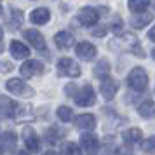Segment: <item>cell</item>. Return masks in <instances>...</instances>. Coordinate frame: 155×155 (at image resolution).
Segmentation results:
<instances>
[{
	"label": "cell",
	"instance_id": "1",
	"mask_svg": "<svg viewBox=\"0 0 155 155\" xmlns=\"http://www.w3.org/2000/svg\"><path fill=\"white\" fill-rule=\"evenodd\" d=\"M127 85L131 87V89H134V91H145L148 85V75L147 71L143 70V68H140V66H136V68H133L131 70V73L127 75Z\"/></svg>",
	"mask_w": 155,
	"mask_h": 155
},
{
	"label": "cell",
	"instance_id": "2",
	"mask_svg": "<svg viewBox=\"0 0 155 155\" xmlns=\"http://www.w3.org/2000/svg\"><path fill=\"white\" fill-rule=\"evenodd\" d=\"M58 73L63 75V77H70V78H77L80 77V66H78L77 61H73L71 58H61L58 61Z\"/></svg>",
	"mask_w": 155,
	"mask_h": 155
},
{
	"label": "cell",
	"instance_id": "3",
	"mask_svg": "<svg viewBox=\"0 0 155 155\" xmlns=\"http://www.w3.org/2000/svg\"><path fill=\"white\" fill-rule=\"evenodd\" d=\"M5 89H7L11 94L21 96V98H31V96L35 94V91H33L28 84H25L21 78H11V80H7Z\"/></svg>",
	"mask_w": 155,
	"mask_h": 155
},
{
	"label": "cell",
	"instance_id": "4",
	"mask_svg": "<svg viewBox=\"0 0 155 155\" xmlns=\"http://www.w3.org/2000/svg\"><path fill=\"white\" fill-rule=\"evenodd\" d=\"M73 99H75V103L78 106H92L96 103V92H94V89L89 84H85L84 87L77 89Z\"/></svg>",
	"mask_w": 155,
	"mask_h": 155
},
{
	"label": "cell",
	"instance_id": "5",
	"mask_svg": "<svg viewBox=\"0 0 155 155\" xmlns=\"http://www.w3.org/2000/svg\"><path fill=\"white\" fill-rule=\"evenodd\" d=\"M21 75L25 78H30V77H35V75H42L44 73V64L40 61H37V59H28V61H25L21 64Z\"/></svg>",
	"mask_w": 155,
	"mask_h": 155
},
{
	"label": "cell",
	"instance_id": "6",
	"mask_svg": "<svg viewBox=\"0 0 155 155\" xmlns=\"http://www.w3.org/2000/svg\"><path fill=\"white\" fill-rule=\"evenodd\" d=\"M23 140H25V145L30 152H38L40 150V138L30 126H25V129H23Z\"/></svg>",
	"mask_w": 155,
	"mask_h": 155
},
{
	"label": "cell",
	"instance_id": "7",
	"mask_svg": "<svg viewBox=\"0 0 155 155\" xmlns=\"http://www.w3.org/2000/svg\"><path fill=\"white\" fill-rule=\"evenodd\" d=\"M25 38L28 40L30 45H33L37 51H45V38H44V35L38 31V30H33V28H30V30H25Z\"/></svg>",
	"mask_w": 155,
	"mask_h": 155
},
{
	"label": "cell",
	"instance_id": "8",
	"mask_svg": "<svg viewBox=\"0 0 155 155\" xmlns=\"http://www.w3.org/2000/svg\"><path fill=\"white\" fill-rule=\"evenodd\" d=\"M18 103L12 101L7 96H0V117L4 119H11V117H16V112H18Z\"/></svg>",
	"mask_w": 155,
	"mask_h": 155
},
{
	"label": "cell",
	"instance_id": "9",
	"mask_svg": "<svg viewBox=\"0 0 155 155\" xmlns=\"http://www.w3.org/2000/svg\"><path fill=\"white\" fill-rule=\"evenodd\" d=\"M80 147H82L85 155H94L98 152L99 141H98V138L92 136V134H82V136H80Z\"/></svg>",
	"mask_w": 155,
	"mask_h": 155
},
{
	"label": "cell",
	"instance_id": "10",
	"mask_svg": "<svg viewBox=\"0 0 155 155\" xmlns=\"http://www.w3.org/2000/svg\"><path fill=\"white\" fill-rule=\"evenodd\" d=\"M78 19H80V23L84 26H94L99 19V12L92 7H84L78 12Z\"/></svg>",
	"mask_w": 155,
	"mask_h": 155
},
{
	"label": "cell",
	"instance_id": "11",
	"mask_svg": "<svg viewBox=\"0 0 155 155\" xmlns=\"http://www.w3.org/2000/svg\"><path fill=\"white\" fill-rule=\"evenodd\" d=\"M119 91V84L113 80V78H105L103 82H101V87H99V92H101V96L106 99V101H110V99L115 98V94Z\"/></svg>",
	"mask_w": 155,
	"mask_h": 155
},
{
	"label": "cell",
	"instance_id": "12",
	"mask_svg": "<svg viewBox=\"0 0 155 155\" xmlns=\"http://www.w3.org/2000/svg\"><path fill=\"white\" fill-rule=\"evenodd\" d=\"M75 52H77V56L80 58V59H84V61H91L92 58L96 56L98 49H96L91 42H80V44H77Z\"/></svg>",
	"mask_w": 155,
	"mask_h": 155
},
{
	"label": "cell",
	"instance_id": "13",
	"mask_svg": "<svg viewBox=\"0 0 155 155\" xmlns=\"http://www.w3.org/2000/svg\"><path fill=\"white\" fill-rule=\"evenodd\" d=\"M73 42H75V38H73V35H71L70 31H58L56 35H54V44H56V47H59V49H70L71 45H73Z\"/></svg>",
	"mask_w": 155,
	"mask_h": 155
},
{
	"label": "cell",
	"instance_id": "14",
	"mask_svg": "<svg viewBox=\"0 0 155 155\" xmlns=\"http://www.w3.org/2000/svg\"><path fill=\"white\" fill-rule=\"evenodd\" d=\"M49 19L51 11L47 7H38L35 11H31V14H30V21L33 25H45V23H49Z\"/></svg>",
	"mask_w": 155,
	"mask_h": 155
},
{
	"label": "cell",
	"instance_id": "15",
	"mask_svg": "<svg viewBox=\"0 0 155 155\" xmlns=\"http://www.w3.org/2000/svg\"><path fill=\"white\" fill-rule=\"evenodd\" d=\"M11 54L14 59H26L30 56V49L19 40H12L11 42Z\"/></svg>",
	"mask_w": 155,
	"mask_h": 155
},
{
	"label": "cell",
	"instance_id": "16",
	"mask_svg": "<svg viewBox=\"0 0 155 155\" xmlns=\"http://www.w3.org/2000/svg\"><path fill=\"white\" fill-rule=\"evenodd\" d=\"M75 126L78 129H85V131H91L96 127V117L91 115V113H82L75 119Z\"/></svg>",
	"mask_w": 155,
	"mask_h": 155
},
{
	"label": "cell",
	"instance_id": "17",
	"mask_svg": "<svg viewBox=\"0 0 155 155\" xmlns=\"http://www.w3.org/2000/svg\"><path fill=\"white\" fill-rule=\"evenodd\" d=\"M152 21H153V14L152 12H141V14H134L131 18V26L141 30V28H145L147 25H150Z\"/></svg>",
	"mask_w": 155,
	"mask_h": 155
},
{
	"label": "cell",
	"instance_id": "18",
	"mask_svg": "<svg viewBox=\"0 0 155 155\" xmlns=\"http://www.w3.org/2000/svg\"><path fill=\"white\" fill-rule=\"evenodd\" d=\"M122 140L127 145H138L143 140V133H141L140 129H136V127H131V129H126L122 133Z\"/></svg>",
	"mask_w": 155,
	"mask_h": 155
},
{
	"label": "cell",
	"instance_id": "19",
	"mask_svg": "<svg viewBox=\"0 0 155 155\" xmlns=\"http://www.w3.org/2000/svg\"><path fill=\"white\" fill-rule=\"evenodd\" d=\"M115 42L120 44V47L122 49H129V51H134V47L136 45H140L138 44V38L133 35V33H126V35H120Z\"/></svg>",
	"mask_w": 155,
	"mask_h": 155
},
{
	"label": "cell",
	"instance_id": "20",
	"mask_svg": "<svg viewBox=\"0 0 155 155\" xmlns=\"http://www.w3.org/2000/svg\"><path fill=\"white\" fill-rule=\"evenodd\" d=\"M138 113H140L143 119H152L155 117V103L153 101H143L140 106H138Z\"/></svg>",
	"mask_w": 155,
	"mask_h": 155
},
{
	"label": "cell",
	"instance_id": "21",
	"mask_svg": "<svg viewBox=\"0 0 155 155\" xmlns=\"http://www.w3.org/2000/svg\"><path fill=\"white\" fill-rule=\"evenodd\" d=\"M16 134L11 133V131H7V133H4L2 136H0V147H4L7 152H12L16 148Z\"/></svg>",
	"mask_w": 155,
	"mask_h": 155
},
{
	"label": "cell",
	"instance_id": "22",
	"mask_svg": "<svg viewBox=\"0 0 155 155\" xmlns=\"http://www.w3.org/2000/svg\"><path fill=\"white\" fill-rule=\"evenodd\" d=\"M150 5V0H129L127 2V7L131 12L134 14H141V12H145Z\"/></svg>",
	"mask_w": 155,
	"mask_h": 155
},
{
	"label": "cell",
	"instance_id": "23",
	"mask_svg": "<svg viewBox=\"0 0 155 155\" xmlns=\"http://www.w3.org/2000/svg\"><path fill=\"white\" fill-rule=\"evenodd\" d=\"M94 75L98 78H110V64H108V61H105V59H101V61H98V64L94 66Z\"/></svg>",
	"mask_w": 155,
	"mask_h": 155
},
{
	"label": "cell",
	"instance_id": "24",
	"mask_svg": "<svg viewBox=\"0 0 155 155\" xmlns=\"http://www.w3.org/2000/svg\"><path fill=\"white\" fill-rule=\"evenodd\" d=\"M23 12L19 9H12V12H11V19H9V28L11 30H19L23 25Z\"/></svg>",
	"mask_w": 155,
	"mask_h": 155
},
{
	"label": "cell",
	"instance_id": "25",
	"mask_svg": "<svg viewBox=\"0 0 155 155\" xmlns=\"http://www.w3.org/2000/svg\"><path fill=\"white\" fill-rule=\"evenodd\" d=\"M56 115L58 119L61 120V122H70L71 119H73V110H71L70 106H59L56 110Z\"/></svg>",
	"mask_w": 155,
	"mask_h": 155
},
{
	"label": "cell",
	"instance_id": "26",
	"mask_svg": "<svg viewBox=\"0 0 155 155\" xmlns=\"http://www.w3.org/2000/svg\"><path fill=\"white\" fill-rule=\"evenodd\" d=\"M61 152H63V155H82V150H80V148L75 145V143H71V141H66V143H63Z\"/></svg>",
	"mask_w": 155,
	"mask_h": 155
},
{
	"label": "cell",
	"instance_id": "27",
	"mask_svg": "<svg viewBox=\"0 0 155 155\" xmlns=\"http://www.w3.org/2000/svg\"><path fill=\"white\" fill-rule=\"evenodd\" d=\"M63 131L61 129H56V127H52V129H49L47 133H45V141L47 143H51V145H54V143H58L59 141V138L63 136Z\"/></svg>",
	"mask_w": 155,
	"mask_h": 155
},
{
	"label": "cell",
	"instance_id": "28",
	"mask_svg": "<svg viewBox=\"0 0 155 155\" xmlns=\"http://www.w3.org/2000/svg\"><path fill=\"white\" fill-rule=\"evenodd\" d=\"M31 110V106H18V112H16V119L18 120H31L33 115L28 113Z\"/></svg>",
	"mask_w": 155,
	"mask_h": 155
},
{
	"label": "cell",
	"instance_id": "29",
	"mask_svg": "<svg viewBox=\"0 0 155 155\" xmlns=\"http://www.w3.org/2000/svg\"><path fill=\"white\" fill-rule=\"evenodd\" d=\"M141 148H143V150H145L147 153L155 155V136H150V138H147V140L143 141Z\"/></svg>",
	"mask_w": 155,
	"mask_h": 155
},
{
	"label": "cell",
	"instance_id": "30",
	"mask_svg": "<svg viewBox=\"0 0 155 155\" xmlns=\"http://www.w3.org/2000/svg\"><path fill=\"white\" fill-rule=\"evenodd\" d=\"M110 28H112V31H115V33H120V31H122V19H120V18H115L112 21V25H110Z\"/></svg>",
	"mask_w": 155,
	"mask_h": 155
},
{
	"label": "cell",
	"instance_id": "31",
	"mask_svg": "<svg viewBox=\"0 0 155 155\" xmlns=\"http://www.w3.org/2000/svg\"><path fill=\"white\" fill-rule=\"evenodd\" d=\"M105 33H106V28H105V26H99V28L92 30V35H94V37H105Z\"/></svg>",
	"mask_w": 155,
	"mask_h": 155
},
{
	"label": "cell",
	"instance_id": "32",
	"mask_svg": "<svg viewBox=\"0 0 155 155\" xmlns=\"http://www.w3.org/2000/svg\"><path fill=\"white\" fill-rule=\"evenodd\" d=\"M0 70L7 73V71H11V70H12V64H11V63H7V61H2V63H0Z\"/></svg>",
	"mask_w": 155,
	"mask_h": 155
},
{
	"label": "cell",
	"instance_id": "33",
	"mask_svg": "<svg viewBox=\"0 0 155 155\" xmlns=\"http://www.w3.org/2000/svg\"><path fill=\"white\" fill-rule=\"evenodd\" d=\"M148 38H150L152 42H155V26L150 30V31H148Z\"/></svg>",
	"mask_w": 155,
	"mask_h": 155
},
{
	"label": "cell",
	"instance_id": "34",
	"mask_svg": "<svg viewBox=\"0 0 155 155\" xmlns=\"http://www.w3.org/2000/svg\"><path fill=\"white\" fill-rule=\"evenodd\" d=\"M44 155H59V153H56V152H52V150H49V152H45Z\"/></svg>",
	"mask_w": 155,
	"mask_h": 155
},
{
	"label": "cell",
	"instance_id": "35",
	"mask_svg": "<svg viewBox=\"0 0 155 155\" xmlns=\"http://www.w3.org/2000/svg\"><path fill=\"white\" fill-rule=\"evenodd\" d=\"M4 38V30H2V26H0V40Z\"/></svg>",
	"mask_w": 155,
	"mask_h": 155
},
{
	"label": "cell",
	"instance_id": "36",
	"mask_svg": "<svg viewBox=\"0 0 155 155\" xmlns=\"http://www.w3.org/2000/svg\"><path fill=\"white\" fill-rule=\"evenodd\" d=\"M4 51V44H2V40H0V52Z\"/></svg>",
	"mask_w": 155,
	"mask_h": 155
},
{
	"label": "cell",
	"instance_id": "37",
	"mask_svg": "<svg viewBox=\"0 0 155 155\" xmlns=\"http://www.w3.org/2000/svg\"><path fill=\"white\" fill-rule=\"evenodd\" d=\"M18 155H28V153H26V152H19Z\"/></svg>",
	"mask_w": 155,
	"mask_h": 155
},
{
	"label": "cell",
	"instance_id": "38",
	"mask_svg": "<svg viewBox=\"0 0 155 155\" xmlns=\"http://www.w3.org/2000/svg\"><path fill=\"white\" fill-rule=\"evenodd\" d=\"M152 58H153V59H155V49L152 51Z\"/></svg>",
	"mask_w": 155,
	"mask_h": 155
},
{
	"label": "cell",
	"instance_id": "39",
	"mask_svg": "<svg viewBox=\"0 0 155 155\" xmlns=\"http://www.w3.org/2000/svg\"><path fill=\"white\" fill-rule=\"evenodd\" d=\"M2 12H4V9H2V5H0V16H2Z\"/></svg>",
	"mask_w": 155,
	"mask_h": 155
},
{
	"label": "cell",
	"instance_id": "40",
	"mask_svg": "<svg viewBox=\"0 0 155 155\" xmlns=\"http://www.w3.org/2000/svg\"><path fill=\"white\" fill-rule=\"evenodd\" d=\"M0 155H4V150H2V147H0Z\"/></svg>",
	"mask_w": 155,
	"mask_h": 155
}]
</instances>
